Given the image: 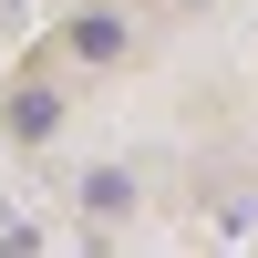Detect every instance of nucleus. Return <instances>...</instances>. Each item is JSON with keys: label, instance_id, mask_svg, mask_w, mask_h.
<instances>
[{"label": "nucleus", "instance_id": "7ed1b4c3", "mask_svg": "<svg viewBox=\"0 0 258 258\" xmlns=\"http://www.w3.org/2000/svg\"><path fill=\"white\" fill-rule=\"evenodd\" d=\"M11 124H21V135H52V124H62V103H52V93H21V103H11Z\"/></svg>", "mask_w": 258, "mask_h": 258}, {"label": "nucleus", "instance_id": "f03ea898", "mask_svg": "<svg viewBox=\"0 0 258 258\" xmlns=\"http://www.w3.org/2000/svg\"><path fill=\"white\" fill-rule=\"evenodd\" d=\"M73 52H93V62H114V52H124V21H114V11H93V21L73 31Z\"/></svg>", "mask_w": 258, "mask_h": 258}, {"label": "nucleus", "instance_id": "f257e3e1", "mask_svg": "<svg viewBox=\"0 0 258 258\" xmlns=\"http://www.w3.org/2000/svg\"><path fill=\"white\" fill-rule=\"evenodd\" d=\"M83 207H93V217H124V207H135V186H124L114 165H93V176H83Z\"/></svg>", "mask_w": 258, "mask_h": 258}]
</instances>
